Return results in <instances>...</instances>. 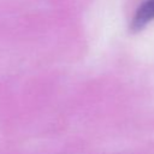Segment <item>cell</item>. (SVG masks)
Instances as JSON below:
<instances>
[{
  "instance_id": "cell-1",
  "label": "cell",
  "mask_w": 154,
  "mask_h": 154,
  "mask_svg": "<svg viewBox=\"0 0 154 154\" xmlns=\"http://www.w3.org/2000/svg\"><path fill=\"white\" fill-rule=\"evenodd\" d=\"M152 19H154V0H148L138 8L132 22V28L136 30L141 29Z\"/></svg>"
}]
</instances>
